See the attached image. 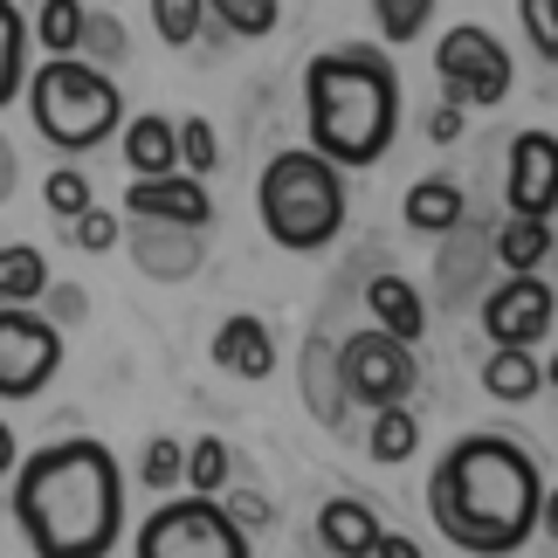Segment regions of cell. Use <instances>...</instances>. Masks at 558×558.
I'll return each instance as SVG.
<instances>
[{
  "instance_id": "obj_40",
  "label": "cell",
  "mask_w": 558,
  "mask_h": 558,
  "mask_svg": "<svg viewBox=\"0 0 558 558\" xmlns=\"http://www.w3.org/2000/svg\"><path fill=\"white\" fill-rule=\"evenodd\" d=\"M373 558H421V545H414V538H400V531H379Z\"/></svg>"
},
{
  "instance_id": "obj_37",
  "label": "cell",
  "mask_w": 558,
  "mask_h": 558,
  "mask_svg": "<svg viewBox=\"0 0 558 558\" xmlns=\"http://www.w3.org/2000/svg\"><path fill=\"white\" fill-rule=\"evenodd\" d=\"M70 234H76V248H90V255H104V248L118 242V214H111V207H90V214H83V221H76Z\"/></svg>"
},
{
  "instance_id": "obj_19",
  "label": "cell",
  "mask_w": 558,
  "mask_h": 558,
  "mask_svg": "<svg viewBox=\"0 0 558 558\" xmlns=\"http://www.w3.org/2000/svg\"><path fill=\"white\" fill-rule=\"evenodd\" d=\"M214 359H221L228 373H242V379H269L276 373V338L263 317H248V311H234L221 331H214Z\"/></svg>"
},
{
  "instance_id": "obj_5",
  "label": "cell",
  "mask_w": 558,
  "mask_h": 558,
  "mask_svg": "<svg viewBox=\"0 0 558 558\" xmlns=\"http://www.w3.org/2000/svg\"><path fill=\"white\" fill-rule=\"evenodd\" d=\"M28 118L56 153H97L124 124V97H118V83L104 70H90L83 56H56L28 76Z\"/></svg>"
},
{
  "instance_id": "obj_11",
  "label": "cell",
  "mask_w": 558,
  "mask_h": 558,
  "mask_svg": "<svg viewBox=\"0 0 558 558\" xmlns=\"http://www.w3.org/2000/svg\"><path fill=\"white\" fill-rule=\"evenodd\" d=\"M504 207H510V221H551L558 214V138L551 132H518L510 138Z\"/></svg>"
},
{
  "instance_id": "obj_17",
  "label": "cell",
  "mask_w": 558,
  "mask_h": 558,
  "mask_svg": "<svg viewBox=\"0 0 558 558\" xmlns=\"http://www.w3.org/2000/svg\"><path fill=\"white\" fill-rule=\"evenodd\" d=\"M400 221L414 228V234H456L469 221L462 186L448 180V173H421L414 186H407V201H400Z\"/></svg>"
},
{
  "instance_id": "obj_45",
  "label": "cell",
  "mask_w": 558,
  "mask_h": 558,
  "mask_svg": "<svg viewBox=\"0 0 558 558\" xmlns=\"http://www.w3.org/2000/svg\"><path fill=\"white\" fill-rule=\"evenodd\" d=\"M551 255H558V248H551Z\"/></svg>"
},
{
  "instance_id": "obj_42",
  "label": "cell",
  "mask_w": 558,
  "mask_h": 558,
  "mask_svg": "<svg viewBox=\"0 0 558 558\" xmlns=\"http://www.w3.org/2000/svg\"><path fill=\"white\" fill-rule=\"evenodd\" d=\"M14 173H21V159H14V145L0 138V201H8V193H14Z\"/></svg>"
},
{
  "instance_id": "obj_4",
  "label": "cell",
  "mask_w": 558,
  "mask_h": 558,
  "mask_svg": "<svg viewBox=\"0 0 558 558\" xmlns=\"http://www.w3.org/2000/svg\"><path fill=\"white\" fill-rule=\"evenodd\" d=\"M255 214H263L276 248L311 255L338 242V228H345V173L331 159H317L311 145L304 153H276L263 166V186H255Z\"/></svg>"
},
{
  "instance_id": "obj_30",
  "label": "cell",
  "mask_w": 558,
  "mask_h": 558,
  "mask_svg": "<svg viewBox=\"0 0 558 558\" xmlns=\"http://www.w3.org/2000/svg\"><path fill=\"white\" fill-rule=\"evenodd\" d=\"M153 28H159L166 49H186L207 28V0H153Z\"/></svg>"
},
{
  "instance_id": "obj_9",
  "label": "cell",
  "mask_w": 558,
  "mask_h": 558,
  "mask_svg": "<svg viewBox=\"0 0 558 558\" xmlns=\"http://www.w3.org/2000/svg\"><path fill=\"white\" fill-rule=\"evenodd\" d=\"M62 366V331L41 311H0V400H35Z\"/></svg>"
},
{
  "instance_id": "obj_23",
  "label": "cell",
  "mask_w": 558,
  "mask_h": 558,
  "mask_svg": "<svg viewBox=\"0 0 558 558\" xmlns=\"http://www.w3.org/2000/svg\"><path fill=\"white\" fill-rule=\"evenodd\" d=\"M538 386H545V366H538L531 352H489V359H483V393H489V400L524 407Z\"/></svg>"
},
{
  "instance_id": "obj_25",
  "label": "cell",
  "mask_w": 558,
  "mask_h": 558,
  "mask_svg": "<svg viewBox=\"0 0 558 558\" xmlns=\"http://www.w3.org/2000/svg\"><path fill=\"white\" fill-rule=\"evenodd\" d=\"M366 448H373V462H407L421 448V421H414V407H386V414H373V435H366Z\"/></svg>"
},
{
  "instance_id": "obj_1",
  "label": "cell",
  "mask_w": 558,
  "mask_h": 558,
  "mask_svg": "<svg viewBox=\"0 0 558 558\" xmlns=\"http://www.w3.org/2000/svg\"><path fill=\"white\" fill-rule=\"evenodd\" d=\"M8 504L35 558H104L124 524V469L104 441L70 435L14 469Z\"/></svg>"
},
{
  "instance_id": "obj_28",
  "label": "cell",
  "mask_w": 558,
  "mask_h": 558,
  "mask_svg": "<svg viewBox=\"0 0 558 558\" xmlns=\"http://www.w3.org/2000/svg\"><path fill=\"white\" fill-rule=\"evenodd\" d=\"M228 441L221 435H201V441H186V483H193V497H221L228 489Z\"/></svg>"
},
{
  "instance_id": "obj_41",
  "label": "cell",
  "mask_w": 558,
  "mask_h": 558,
  "mask_svg": "<svg viewBox=\"0 0 558 558\" xmlns=\"http://www.w3.org/2000/svg\"><path fill=\"white\" fill-rule=\"evenodd\" d=\"M14 469H21V441H14V427H8V421H0V483H8V476H14Z\"/></svg>"
},
{
  "instance_id": "obj_32",
  "label": "cell",
  "mask_w": 558,
  "mask_h": 558,
  "mask_svg": "<svg viewBox=\"0 0 558 558\" xmlns=\"http://www.w3.org/2000/svg\"><path fill=\"white\" fill-rule=\"evenodd\" d=\"M180 166L193 180H207L214 166H221V138H214V124L193 111V118H180Z\"/></svg>"
},
{
  "instance_id": "obj_20",
  "label": "cell",
  "mask_w": 558,
  "mask_h": 558,
  "mask_svg": "<svg viewBox=\"0 0 558 558\" xmlns=\"http://www.w3.org/2000/svg\"><path fill=\"white\" fill-rule=\"evenodd\" d=\"M366 311H373V325L379 331H393L400 345H421V331H427V304H421V290L407 283V276H373L366 283Z\"/></svg>"
},
{
  "instance_id": "obj_34",
  "label": "cell",
  "mask_w": 558,
  "mask_h": 558,
  "mask_svg": "<svg viewBox=\"0 0 558 558\" xmlns=\"http://www.w3.org/2000/svg\"><path fill=\"white\" fill-rule=\"evenodd\" d=\"M138 476H145V483H153L159 497H166V489H173V483L186 476V441H173V435L145 441V469H138Z\"/></svg>"
},
{
  "instance_id": "obj_8",
  "label": "cell",
  "mask_w": 558,
  "mask_h": 558,
  "mask_svg": "<svg viewBox=\"0 0 558 558\" xmlns=\"http://www.w3.org/2000/svg\"><path fill=\"white\" fill-rule=\"evenodd\" d=\"M435 76H441V104H504L510 97V56L504 41L476 28V21H462V28H448V41L435 49Z\"/></svg>"
},
{
  "instance_id": "obj_7",
  "label": "cell",
  "mask_w": 558,
  "mask_h": 558,
  "mask_svg": "<svg viewBox=\"0 0 558 558\" xmlns=\"http://www.w3.org/2000/svg\"><path fill=\"white\" fill-rule=\"evenodd\" d=\"M338 366H345V393L352 400H366L373 414H386V407H407V393L421 386V359L414 345H400L393 331H352L345 345H338Z\"/></svg>"
},
{
  "instance_id": "obj_13",
  "label": "cell",
  "mask_w": 558,
  "mask_h": 558,
  "mask_svg": "<svg viewBox=\"0 0 558 558\" xmlns=\"http://www.w3.org/2000/svg\"><path fill=\"white\" fill-rule=\"evenodd\" d=\"M489 269H497V248H489V234L462 221L456 234H441V255H435V296H441L448 311L483 304V296H489Z\"/></svg>"
},
{
  "instance_id": "obj_43",
  "label": "cell",
  "mask_w": 558,
  "mask_h": 558,
  "mask_svg": "<svg viewBox=\"0 0 558 558\" xmlns=\"http://www.w3.org/2000/svg\"><path fill=\"white\" fill-rule=\"evenodd\" d=\"M538 531L558 545V489H545V510H538Z\"/></svg>"
},
{
  "instance_id": "obj_12",
  "label": "cell",
  "mask_w": 558,
  "mask_h": 558,
  "mask_svg": "<svg viewBox=\"0 0 558 558\" xmlns=\"http://www.w3.org/2000/svg\"><path fill=\"white\" fill-rule=\"evenodd\" d=\"M124 221H159V228H186V234H207L214 221V201L193 173H166V180H132L124 186Z\"/></svg>"
},
{
  "instance_id": "obj_44",
  "label": "cell",
  "mask_w": 558,
  "mask_h": 558,
  "mask_svg": "<svg viewBox=\"0 0 558 558\" xmlns=\"http://www.w3.org/2000/svg\"><path fill=\"white\" fill-rule=\"evenodd\" d=\"M545 386H558V352H551V359H545Z\"/></svg>"
},
{
  "instance_id": "obj_6",
  "label": "cell",
  "mask_w": 558,
  "mask_h": 558,
  "mask_svg": "<svg viewBox=\"0 0 558 558\" xmlns=\"http://www.w3.org/2000/svg\"><path fill=\"white\" fill-rule=\"evenodd\" d=\"M138 558H248V531L214 497H166L138 524Z\"/></svg>"
},
{
  "instance_id": "obj_27",
  "label": "cell",
  "mask_w": 558,
  "mask_h": 558,
  "mask_svg": "<svg viewBox=\"0 0 558 558\" xmlns=\"http://www.w3.org/2000/svg\"><path fill=\"white\" fill-rule=\"evenodd\" d=\"M21 56H28V21H21L14 0H0V111H8V97L21 90Z\"/></svg>"
},
{
  "instance_id": "obj_29",
  "label": "cell",
  "mask_w": 558,
  "mask_h": 558,
  "mask_svg": "<svg viewBox=\"0 0 558 558\" xmlns=\"http://www.w3.org/2000/svg\"><path fill=\"white\" fill-rule=\"evenodd\" d=\"M41 201H49V214H56V221H62V228H76V221H83V214H90V207H97V193H90V180H83V173H76V166H56V173H49V180H41Z\"/></svg>"
},
{
  "instance_id": "obj_31",
  "label": "cell",
  "mask_w": 558,
  "mask_h": 558,
  "mask_svg": "<svg viewBox=\"0 0 558 558\" xmlns=\"http://www.w3.org/2000/svg\"><path fill=\"white\" fill-rule=\"evenodd\" d=\"M207 14L221 21L228 35H269L276 14H283V0H207Z\"/></svg>"
},
{
  "instance_id": "obj_38",
  "label": "cell",
  "mask_w": 558,
  "mask_h": 558,
  "mask_svg": "<svg viewBox=\"0 0 558 558\" xmlns=\"http://www.w3.org/2000/svg\"><path fill=\"white\" fill-rule=\"evenodd\" d=\"M41 304H49V325L62 331V325H83L90 296H83V283H62V290H49V296H41Z\"/></svg>"
},
{
  "instance_id": "obj_26",
  "label": "cell",
  "mask_w": 558,
  "mask_h": 558,
  "mask_svg": "<svg viewBox=\"0 0 558 558\" xmlns=\"http://www.w3.org/2000/svg\"><path fill=\"white\" fill-rule=\"evenodd\" d=\"M90 70H104L111 76L124 56H132V35H124V21L118 14H104V8H90V21H83V49H76Z\"/></svg>"
},
{
  "instance_id": "obj_10",
  "label": "cell",
  "mask_w": 558,
  "mask_h": 558,
  "mask_svg": "<svg viewBox=\"0 0 558 558\" xmlns=\"http://www.w3.org/2000/svg\"><path fill=\"white\" fill-rule=\"evenodd\" d=\"M476 317H483V331H489L497 352H531L558 317V290L545 276H504V283H489Z\"/></svg>"
},
{
  "instance_id": "obj_35",
  "label": "cell",
  "mask_w": 558,
  "mask_h": 558,
  "mask_svg": "<svg viewBox=\"0 0 558 558\" xmlns=\"http://www.w3.org/2000/svg\"><path fill=\"white\" fill-rule=\"evenodd\" d=\"M518 14H524L531 49H538L545 62H558V0H518Z\"/></svg>"
},
{
  "instance_id": "obj_18",
  "label": "cell",
  "mask_w": 558,
  "mask_h": 558,
  "mask_svg": "<svg viewBox=\"0 0 558 558\" xmlns=\"http://www.w3.org/2000/svg\"><path fill=\"white\" fill-rule=\"evenodd\" d=\"M379 510L373 504H359V497H331L325 510H317V538H325L331 558H373L379 545Z\"/></svg>"
},
{
  "instance_id": "obj_39",
  "label": "cell",
  "mask_w": 558,
  "mask_h": 558,
  "mask_svg": "<svg viewBox=\"0 0 558 558\" xmlns=\"http://www.w3.org/2000/svg\"><path fill=\"white\" fill-rule=\"evenodd\" d=\"M427 138H435V145L462 138V111H456V104H435V111H427Z\"/></svg>"
},
{
  "instance_id": "obj_36",
  "label": "cell",
  "mask_w": 558,
  "mask_h": 558,
  "mask_svg": "<svg viewBox=\"0 0 558 558\" xmlns=\"http://www.w3.org/2000/svg\"><path fill=\"white\" fill-rule=\"evenodd\" d=\"M221 510H228V518L242 524V531H269V524H276V510H269L263 489H228V504H221Z\"/></svg>"
},
{
  "instance_id": "obj_33",
  "label": "cell",
  "mask_w": 558,
  "mask_h": 558,
  "mask_svg": "<svg viewBox=\"0 0 558 558\" xmlns=\"http://www.w3.org/2000/svg\"><path fill=\"white\" fill-rule=\"evenodd\" d=\"M373 21H379L386 41H414L435 21V0H373Z\"/></svg>"
},
{
  "instance_id": "obj_2",
  "label": "cell",
  "mask_w": 558,
  "mask_h": 558,
  "mask_svg": "<svg viewBox=\"0 0 558 558\" xmlns=\"http://www.w3.org/2000/svg\"><path fill=\"white\" fill-rule=\"evenodd\" d=\"M545 510V476L531 462V448L504 441V435H462L427 476V518L448 545L476 551V558H504L538 531Z\"/></svg>"
},
{
  "instance_id": "obj_15",
  "label": "cell",
  "mask_w": 558,
  "mask_h": 558,
  "mask_svg": "<svg viewBox=\"0 0 558 558\" xmlns=\"http://www.w3.org/2000/svg\"><path fill=\"white\" fill-rule=\"evenodd\" d=\"M124 248H132L138 276H153V283H186L193 269H201V234L186 228H159V221H132L124 228Z\"/></svg>"
},
{
  "instance_id": "obj_21",
  "label": "cell",
  "mask_w": 558,
  "mask_h": 558,
  "mask_svg": "<svg viewBox=\"0 0 558 558\" xmlns=\"http://www.w3.org/2000/svg\"><path fill=\"white\" fill-rule=\"evenodd\" d=\"M489 248H497V269L504 276H538L545 255L558 248V228L551 221H504L489 234Z\"/></svg>"
},
{
  "instance_id": "obj_16",
  "label": "cell",
  "mask_w": 558,
  "mask_h": 558,
  "mask_svg": "<svg viewBox=\"0 0 558 558\" xmlns=\"http://www.w3.org/2000/svg\"><path fill=\"white\" fill-rule=\"evenodd\" d=\"M124 166H132V180H166L180 173V124L159 118V111H138L124 118Z\"/></svg>"
},
{
  "instance_id": "obj_3",
  "label": "cell",
  "mask_w": 558,
  "mask_h": 558,
  "mask_svg": "<svg viewBox=\"0 0 558 558\" xmlns=\"http://www.w3.org/2000/svg\"><path fill=\"white\" fill-rule=\"evenodd\" d=\"M304 111H311V153L338 173L379 166L400 124V76L379 49H325L304 70Z\"/></svg>"
},
{
  "instance_id": "obj_14",
  "label": "cell",
  "mask_w": 558,
  "mask_h": 558,
  "mask_svg": "<svg viewBox=\"0 0 558 558\" xmlns=\"http://www.w3.org/2000/svg\"><path fill=\"white\" fill-rule=\"evenodd\" d=\"M296 386H304V407L325 435H345V366H338V345L331 331H311L304 352H296Z\"/></svg>"
},
{
  "instance_id": "obj_24",
  "label": "cell",
  "mask_w": 558,
  "mask_h": 558,
  "mask_svg": "<svg viewBox=\"0 0 558 558\" xmlns=\"http://www.w3.org/2000/svg\"><path fill=\"white\" fill-rule=\"evenodd\" d=\"M83 21H90V8H83V0H41V14H35V41L49 49V62L83 49Z\"/></svg>"
},
{
  "instance_id": "obj_22",
  "label": "cell",
  "mask_w": 558,
  "mask_h": 558,
  "mask_svg": "<svg viewBox=\"0 0 558 558\" xmlns=\"http://www.w3.org/2000/svg\"><path fill=\"white\" fill-rule=\"evenodd\" d=\"M41 296H49V263H41V248L8 242L0 248V311H35Z\"/></svg>"
}]
</instances>
